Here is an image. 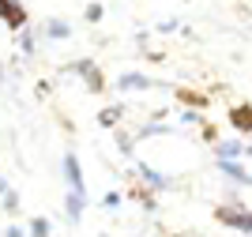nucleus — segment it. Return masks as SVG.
I'll return each instance as SVG.
<instances>
[{
  "label": "nucleus",
  "mask_w": 252,
  "mask_h": 237,
  "mask_svg": "<svg viewBox=\"0 0 252 237\" xmlns=\"http://www.w3.org/2000/svg\"><path fill=\"white\" fill-rule=\"evenodd\" d=\"M121 117H125V105H109V109H102V113H98V124H102V128H113Z\"/></svg>",
  "instance_id": "12"
},
{
  "label": "nucleus",
  "mask_w": 252,
  "mask_h": 237,
  "mask_svg": "<svg viewBox=\"0 0 252 237\" xmlns=\"http://www.w3.org/2000/svg\"><path fill=\"white\" fill-rule=\"evenodd\" d=\"M117 87L121 91H151V87H158L151 75H139V72H125L121 79H117Z\"/></svg>",
  "instance_id": "9"
},
{
  "label": "nucleus",
  "mask_w": 252,
  "mask_h": 237,
  "mask_svg": "<svg viewBox=\"0 0 252 237\" xmlns=\"http://www.w3.org/2000/svg\"><path fill=\"white\" fill-rule=\"evenodd\" d=\"M173 132V124H143V128H139V139H151V135H169Z\"/></svg>",
  "instance_id": "13"
},
{
  "label": "nucleus",
  "mask_w": 252,
  "mask_h": 237,
  "mask_svg": "<svg viewBox=\"0 0 252 237\" xmlns=\"http://www.w3.org/2000/svg\"><path fill=\"white\" fill-rule=\"evenodd\" d=\"M102 237H109V234H102Z\"/></svg>",
  "instance_id": "24"
},
{
  "label": "nucleus",
  "mask_w": 252,
  "mask_h": 237,
  "mask_svg": "<svg viewBox=\"0 0 252 237\" xmlns=\"http://www.w3.org/2000/svg\"><path fill=\"white\" fill-rule=\"evenodd\" d=\"M230 124L241 135H252V105H233L230 109Z\"/></svg>",
  "instance_id": "10"
},
{
  "label": "nucleus",
  "mask_w": 252,
  "mask_h": 237,
  "mask_svg": "<svg viewBox=\"0 0 252 237\" xmlns=\"http://www.w3.org/2000/svg\"><path fill=\"white\" fill-rule=\"evenodd\" d=\"M11 192V185H8V177H0V196H8Z\"/></svg>",
  "instance_id": "22"
},
{
  "label": "nucleus",
  "mask_w": 252,
  "mask_h": 237,
  "mask_svg": "<svg viewBox=\"0 0 252 237\" xmlns=\"http://www.w3.org/2000/svg\"><path fill=\"white\" fill-rule=\"evenodd\" d=\"M68 72H79L91 91H102V87H105V79H102V72H98L94 61H72V64H68Z\"/></svg>",
  "instance_id": "4"
},
{
  "label": "nucleus",
  "mask_w": 252,
  "mask_h": 237,
  "mask_svg": "<svg viewBox=\"0 0 252 237\" xmlns=\"http://www.w3.org/2000/svg\"><path fill=\"white\" fill-rule=\"evenodd\" d=\"M215 218L230 230H241V234H252V211L241 203V200H230V203L215 207Z\"/></svg>",
  "instance_id": "1"
},
{
  "label": "nucleus",
  "mask_w": 252,
  "mask_h": 237,
  "mask_svg": "<svg viewBox=\"0 0 252 237\" xmlns=\"http://www.w3.org/2000/svg\"><path fill=\"white\" fill-rule=\"evenodd\" d=\"M215 169H219L222 177H230V181H237V185L252 188V173L245 169V162H215Z\"/></svg>",
  "instance_id": "6"
},
{
  "label": "nucleus",
  "mask_w": 252,
  "mask_h": 237,
  "mask_svg": "<svg viewBox=\"0 0 252 237\" xmlns=\"http://www.w3.org/2000/svg\"><path fill=\"white\" fill-rule=\"evenodd\" d=\"M4 237H31L23 226H4Z\"/></svg>",
  "instance_id": "21"
},
{
  "label": "nucleus",
  "mask_w": 252,
  "mask_h": 237,
  "mask_svg": "<svg viewBox=\"0 0 252 237\" xmlns=\"http://www.w3.org/2000/svg\"><path fill=\"white\" fill-rule=\"evenodd\" d=\"M83 211H87V192H68V196H64V215H68L72 226H79Z\"/></svg>",
  "instance_id": "7"
},
{
  "label": "nucleus",
  "mask_w": 252,
  "mask_h": 237,
  "mask_svg": "<svg viewBox=\"0 0 252 237\" xmlns=\"http://www.w3.org/2000/svg\"><path fill=\"white\" fill-rule=\"evenodd\" d=\"M0 237H4V226H0Z\"/></svg>",
  "instance_id": "23"
},
{
  "label": "nucleus",
  "mask_w": 252,
  "mask_h": 237,
  "mask_svg": "<svg viewBox=\"0 0 252 237\" xmlns=\"http://www.w3.org/2000/svg\"><path fill=\"white\" fill-rule=\"evenodd\" d=\"M241 155H249V143H245V139H219V143H215V158H219V162H237Z\"/></svg>",
  "instance_id": "5"
},
{
  "label": "nucleus",
  "mask_w": 252,
  "mask_h": 237,
  "mask_svg": "<svg viewBox=\"0 0 252 237\" xmlns=\"http://www.w3.org/2000/svg\"><path fill=\"white\" fill-rule=\"evenodd\" d=\"M34 41H38V38H34L31 31H19V45H23V53H34Z\"/></svg>",
  "instance_id": "16"
},
{
  "label": "nucleus",
  "mask_w": 252,
  "mask_h": 237,
  "mask_svg": "<svg viewBox=\"0 0 252 237\" xmlns=\"http://www.w3.org/2000/svg\"><path fill=\"white\" fill-rule=\"evenodd\" d=\"M121 200H125L121 192H105V196H102V207H121Z\"/></svg>",
  "instance_id": "18"
},
{
  "label": "nucleus",
  "mask_w": 252,
  "mask_h": 237,
  "mask_svg": "<svg viewBox=\"0 0 252 237\" xmlns=\"http://www.w3.org/2000/svg\"><path fill=\"white\" fill-rule=\"evenodd\" d=\"M4 211H8V215H19V192H8V196H4Z\"/></svg>",
  "instance_id": "15"
},
{
  "label": "nucleus",
  "mask_w": 252,
  "mask_h": 237,
  "mask_svg": "<svg viewBox=\"0 0 252 237\" xmlns=\"http://www.w3.org/2000/svg\"><path fill=\"white\" fill-rule=\"evenodd\" d=\"M181 124H203V117L196 109H189V113H181Z\"/></svg>",
  "instance_id": "19"
},
{
  "label": "nucleus",
  "mask_w": 252,
  "mask_h": 237,
  "mask_svg": "<svg viewBox=\"0 0 252 237\" xmlns=\"http://www.w3.org/2000/svg\"><path fill=\"white\" fill-rule=\"evenodd\" d=\"M136 173L147 181V192H162V188H169V177L158 173V169H151L147 162H136Z\"/></svg>",
  "instance_id": "8"
},
{
  "label": "nucleus",
  "mask_w": 252,
  "mask_h": 237,
  "mask_svg": "<svg viewBox=\"0 0 252 237\" xmlns=\"http://www.w3.org/2000/svg\"><path fill=\"white\" fill-rule=\"evenodd\" d=\"M27 234H31V237H49V218H45V215L31 218V226H27Z\"/></svg>",
  "instance_id": "14"
},
{
  "label": "nucleus",
  "mask_w": 252,
  "mask_h": 237,
  "mask_svg": "<svg viewBox=\"0 0 252 237\" xmlns=\"http://www.w3.org/2000/svg\"><path fill=\"white\" fill-rule=\"evenodd\" d=\"M45 38L49 41H61V38H72V27L64 19H45Z\"/></svg>",
  "instance_id": "11"
},
{
  "label": "nucleus",
  "mask_w": 252,
  "mask_h": 237,
  "mask_svg": "<svg viewBox=\"0 0 252 237\" xmlns=\"http://www.w3.org/2000/svg\"><path fill=\"white\" fill-rule=\"evenodd\" d=\"M117 147H121V151H125V155H132V139H128L125 132H117Z\"/></svg>",
  "instance_id": "20"
},
{
  "label": "nucleus",
  "mask_w": 252,
  "mask_h": 237,
  "mask_svg": "<svg viewBox=\"0 0 252 237\" xmlns=\"http://www.w3.org/2000/svg\"><path fill=\"white\" fill-rule=\"evenodd\" d=\"M64 181H68V192H87V185H83V169H79V158H75V151H64Z\"/></svg>",
  "instance_id": "3"
},
{
  "label": "nucleus",
  "mask_w": 252,
  "mask_h": 237,
  "mask_svg": "<svg viewBox=\"0 0 252 237\" xmlns=\"http://www.w3.org/2000/svg\"><path fill=\"white\" fill-rule=\"evenodd\" d=\"M98 19H102V4L94 0V4H87V23H98Z\"/></svg>",
  "instance_id": "17"
},
{
  "label": "nucleus",
  "mask_w": 252,
  "mask_h": 237,
  "mask_svg": "<svg viewBox=\"0 0 252 237\" xmlns=\"http://www.w3.org/2000/svg\"><path fill=\"white\" fill-rule=\"evenodd\" d=\"M0 23L11 31H27V8L19 0H0Z\"/></svg>",
  "instance_id": "2"
}]
</instances>
